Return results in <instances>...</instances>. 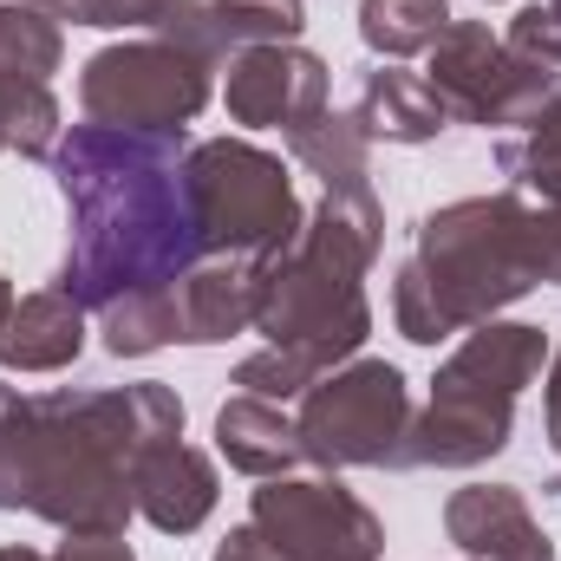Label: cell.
<instances>
[{"label":"cell","instance_id":"f1b7e54d","mask_svg":"<svg viewBox=\"0 0 561 561\" xmlns=\"http://www.w3.org/2000/svg\"><path fill=\"white\" fill-rule=\"evenodd\" d=\"M20 7H39V13H53V20L66 13V0H20Z\"/></svg>","mask_w":561,"mask_h":561},{"label":"cell","instance_id":"3957f363","mask_svg":"<svg viewBox=\"0 0 561 561\" xmlns=\"http://www.w3.org/2000/svg\"><path fill=\"white\" fill-rule=\"evenodd\" d=\"M529 287H561V209L516 190L457 196L412 229L392 275V320L412 346H437L516 307Z\"/></svg>","mask_w":561,"mask_h":561},{"label":"cell","instance_id":"44dd1931","mask_svg":"<svg viewBox=\"0 0 561 561\" xmlns=\"http://www.w3.org/2000/svg\"><path fill=\"white\" fill-rule=\"evenodd\" d=\"M450 26V0H359V39L379 59H419Z\"/></svg>","mask_w":561,"mask_h":561},{"label":"cell","instance_id":"ffe728a7","mask_svg":"<svg viewBox=\"0 0 561 561\" xmlns=\"http://www.w3.org/2000/svg\"><path fill=\"white\" fill-rule=\"evenodd\" d=\"M287 150L307 176H320V190H373V144L353 125V112H320L300 131H287Z\"/></svg>","mask_w":561,"mask_h":561},{"label":"cell","instance_id":"cb8c5ba5","mask_svg":"<svg viewBox=\"0 0 561 561\" xmlns=\"http://www.w3.org/2000/svg\"><path fill=\"white\" fill-rule=\"evenodd\" d=\"M163 7L170 0H66V13L59 20H72V26H99V33H131V26H150L157 33V20H163Z\"/></svg>","mask_w":561,"mask_h":561},{"label":"cell","instance_id":"30bf717a","mask_svg":"<svg viewBox=\"0 0 561 561\" xmlns=\"http://www.w3.org/2000/svg\"><path fill=\"white\" fill-rule=\"evenodd\" d=\"M249 523L268 536L280 561H379L386 556V523L333 477H275L255 490Z\"/></svg>","mask_w":561,"mask_h":561},{"label":"cell","instance_id":"d4e9b609","mask_svg":"<svg viewBox=\"0 0 561 561\" xmlns=\"http://www.w3.org/2000/svg\"><path fill=\"white\" fill-rule=\"evenodd\" d=\"M542 431H549V450H556L549 490L561 496V340H556V353H549V392H542Z\"/></svg>","mask_w":561,"mask_h":561},{"label":"cell","instance_id":"9c48e42d","mask_svg":"<svg viewBox=\"0 0 561 561\" xmlns=\"http://www.w3.org/2000/svg\"><path fill=\"white\" fill-rule=\"evenodd\" d=\"M424 85L450 112V125H529L556 99L561 72L510 53L490 20H450L437 46L424 53Z\"/></svg>","mask_w":561,"mask_h":561},{"label":"cell","instance_id":"484cf974","mask_svg":"<svg viewBox=\"0 0 561 561\" xmlns=\"http://www.w3.org/2000/svg\"><path fill=\"white\" fill-rule=\"evenodd\" d=\"M46 561H138L125 536H66V549Z\"/></svg>","mask_w":561,"mask_h":561},{"label":"cell","instance_id":"5bb4252c","mask_svg":"<svg viewBox=\"0 0 561 561\" xmlns=\"http://www.w3.org/2000/svg\"><path fill=\"white\" fill-rule=\"evenodd\" d=\"M444 536L470 561H556L529 496L516 483H463L444 503Z\"/></svg>","mask_w":561,"mask_h":561},{"label":"cell","instance_id":"9a60e30c","mask_svg":"<svg viewBox=\"0 0 561 561\" xmlns=\"http://www.w3.org/2000/svg\"><path fill=\"white\" fill-rule=\"evenodd\" d=\"M262 275H268V262L203 255L176 280V340L183 346H222V340L249 333L255 307H262Z\"/></svg>","mask_w":561,"mask_h":561},{"label":"cell","instance_id":"8fae6325","mask_svg":"<svg viewBox=\"0 0 561 561\" xmlns=\"http://www.w3.org/2000/svg\"><path fill=\"white\" fill-rule=\"evenodd\" d=\"M66 59L59 20L20 0H0V157H33L53 163V150L66 138L59 125V99H53V72Z\"/></svg>","mask_w":561,"mask_h":561},{"label":"cell","instance_id":"ac0fdd59","mask_svg":"<svg viewBox=\"0 0 561 561\" xmlns=\"http://www.w3.org/2000/svg\"><path fill=\"white\" fill-rule=\"evenodd\" d=\"M353 125L366 131V144H437L450 131V112L437 105V92L424 85V72L373 66V72L359 79Z\"/></svg>","mask_w":561,"mask_h":561},{"label":"cell","instance_id":"4316f807","mask_svg":"<svg viewBox=\"0 0 561 561\" xmlns=\"http://www.w3.org/2000/svg\"><path fill=\"white\" fill-rule=\"evenodd\" d=\"M209 561H280V556L268 549V536H262L255 523H242V529H229V542H222Z\"/></svg>","mask_w":561,"mask_h":561},{"label":"cell","instance_id":"f546056e","mask_svg":"<svg viewBox=\"0 0 561 561\" xmlns=\"http://www.w3.org/2000/svg\"><path fill=\"white\" fill-rule=\"evenodd\" d=\"M0 561H46L39 549H0Z\"/></svg>","mask_w":561,"mask_h":561},{"label":"cell","instance_id":"7c38bea8","mask_svg":"<svg viewBox=\"0 0 561 561\" xmlns=\"http://www.w3.org/2000/svg\"><path fill=\"white\" fill-rule=\"evenodd\" d=\"M327 92H333V72L320 53H307L300 39H280V46H249L229 59V118L249 125V131H300L307 118L327 112Z\"/></svg>","mask_w":561,"mask_h":561},{"label":"cell","instance_id":"603a6c76","mask_svg":"<svg viewBox=\"0 0 561 561\" xmlns=\"http://www.w3.org/2000/svg\"><path fill=\"white\" fill-rule=\"evenodd\" d=\"M503 46L523 53V59H536V66H549V72H561V0H536V7H523V13L510 20Z\"/></svg>","mask_w":561,"mask_h":561},{"label":"cell","instance_id":"6da1fadb","mask_svg":"<svg viewBox=\"0 0 561 561\" xmlns=\"http://www.w3.org/2000/svg\"><path fill=\"white\" fill-rule=\"evenodd\" d=\"M183 138H138L112 125H66L53 150V183L66 196V262L59 287L85 313H118L138 300H170L176 280L203 262Z\"/></svg>","mask_w":561,"mask_h":561},{"label":"cell","instance_id":"277c9868","mask_svg":"<svg viewBox=\"0 0 561 561\" xmlns=\"http://www.w3.org/2000/svg\"><path fill=\"white\" fill-rule=\"evenodd\" d=\"M386 255V209L373 190H327L300 236L280 249L262 275V307H255V333H268V346L300 359L313 379L359 359L366 333H373V300L366 275Z\"/></svg>","mask_w":561,"mask_h":561},{"label":"cell","instance_id":"7402d4cb","mask_svg":"<svg viewBox=\"0 0 561 561\" xmlns=\"http://www.w3.org/2000/svg\"><path fill=\"white\" fill-rule=\"evenodd\" d=\"M496 170L510 176L516 196H529V203H542V209H561V157H549L542 144L503 138L496 144Z\"/></svg>","mask_w":561,"mask_h":561},{"label":"cell","instance_id":"52a82bcc","mask_svg":"<svg viewBox=\"0 0 561 561\" xmlns=\"http://www.w3.org/2000/svg\"><path fill=\"white\" fill-rule=\"evenodd\" d=\"M300 457L313 470H399L412 431V386L392 359H346L294 399Z\"/></svg>","mask_w":561,"mask_h":561},{"label":"cell","instance_id":"5b68a950","mask_svg":"<svg viewBox=\"0 0 561 561\" xmlns=\"http://www.w3.org/2000/svg\"><path fill=\"white\" fill-rule=\"evenodd\" d=\"M549 366V333L523 320H483L463 333V346L437 366L424 412H412L399 470H477L490 463L510 431L516 399L542 379Z\"/></svg>","mask_w":561,"mask_h":561},{"label":"cell","instance_id":"e0dca14e","mask_svg":"<svg viewBox=\"0 0 561 561\" xmlns=\"http://www.w3.org/2000/svg\"><path fill=\"white\" fill-rule=\"evenodd\" d=\"M85 353V307L66 287L20 294L0 320V366L7 373H66Z\"/></svg>","mask_w":561,"mask_h":561},{"label":"cell","instance_id":"8992f818","mask_svg":"<svg viewBox=\"0 0 561 561\" xmlns=\"http://www.w3.org/2000/svg\"><path fill=\"white\" fill-rule=\"evenodd\" d=\"M183 183H190V216H196L203 255L275 262L280 249L300 236V222H307L287 163L249 138L190 144L183 150Z\"/></svg>","mask_w":561,"mask_h":561},{"label":"cell","instance_id":"d6986e66","mask_svg":"<svg viewBox=\"0 0 561 561\" xmlns=\"http://www.w3.org/2000/svg\"><path fill=\"white\" fill-rule=\"evenodd\" d=\"M216 450L229 457V470L255 477V483H275V477H294L300 457V431H294V412L275 405V399H255V392H236L222 412H216Z\"/></svg>","mask_w":561,"mask_h":561},{"label":"cell","instance_id":"4fadbf2b","mask_svg":"<svg viewBox=\"0 0 561 561\" xmlns=\"http://www.w3.org/2000/svg\"><path fill=\"white\" fill-rule=\"evenodd\" d=\"M300 26H307L300 0H170L157 20V39L216 66V59H236L249 46L300 39Z\"/></svg>","mask_w":561,"mask_h":561},{"label":"cell","instance_id":"ba28073f","mask_svg":"<svg viewBox=\"0 0 561 561\" xmlns=\"http://www.w3.org/2000/svg\"><path fill=\"white\" fill-rule=\"evenodd\" d=\"M216 66L170 46V39H118L99 46L79 66V112L85 125H112V131H138V138H183V125L209 105Z\"/></svg>","mask_w":561,"mask_h":561},{"label":"cell","instance_id":"2e32d148","mask_svg":"<svg viewBox=\"0 0 561 561\" xmlns=\"http://www.w3.org/2000/svg\"><path fill=\"white\" fill-rule=\"evenodd\" d=\"M216 496H222L216 463L196 444H183V437L157 444L138 463V516L150 529H163V536H196L216 516Z\"/></svg>","mask_w":561,"mask_h":561},{"label":"cell","instance_id":"4dcf8cb0","mask_svg":"<svg viewBox=\"0 0 561 561\" xmlns=\"http://www.w3.org/2000/svg\"><path fill=\"white\" fill-rule=\"evenodd\" d=\"M13 300H20V294H13V287H7V275H0V320H7V313H13Z\"/></svg>","mask_w":561,"mask_h":561},{"label":"cell","instance_id":"7a4b0ae2","mask_svg":"<svg viewBox=\"0 0 561 561\" xmlns=\"http://www.w3.org/2000/svg\"><path fill=\"white\" fill-rule=\"evenodd\" d=\"M170 437H183V399L163 379L92 392L0 386V510L66 536H125L138 463Z\"/></svg>","mask_w":561,"mask_h":561},{"label":"cell","instance_id":"83f0119b","mask_svg":"<svg viewBox=\"0 0 561 561\" xmlns=\"http://www.w3.org/2000/svg\"><path fill=\"white\" fill-rule=\"evenodd\" d=\"M523 138L542 144L549 157H561V85H556V99H549V105H542V112H536V118L523 125Z\"/></svg>","mask_w":561,"mask_h":561}]
</instances>
